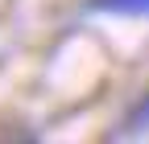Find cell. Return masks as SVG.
<instances>
[{
    "label": "cell",
    "instance_id": "cell-1",
    "mask_svg": "<svg viewBox=\"0 0 149 144\" xmlns=\"http://www.w3.org/2000/svg\"><path fill=\"white\" fill-rule=\"evenodd\" d=\"M87 8L104 16H149V0H91Z\"/></svg>",
    "mask_w": 149,
    "mask_h": 144
},
{
    "label": "cell",
    "instance_id": "cell-2",
    "mask_svg": "<svg viewBox=\"0 0 149 144\" xmlns=\"http://www.w3.org/2000/svg\"><path fill=\"white\" fill-rule=\"evenodd\" d=\"M141 132H149V91L141 95V103L133 111L124 115V136H141Z\"/></svg>",
    "mask_w": 149,
    "mask_h": 144
}]
</instances>
